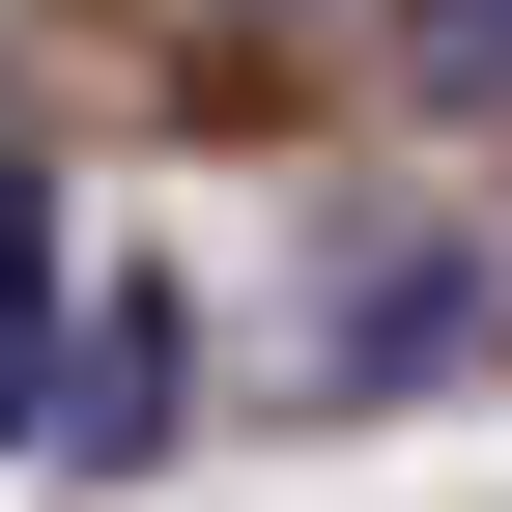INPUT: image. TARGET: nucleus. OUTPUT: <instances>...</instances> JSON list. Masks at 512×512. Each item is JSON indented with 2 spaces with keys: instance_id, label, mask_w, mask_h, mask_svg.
Listing matches in <instances>:
<instances>
[{
  "instance_id": "obj_1",
  "label": "nucleus",
  "mask_w": 512,
  "mask_h": 512,
  "mask_svg": "<svg viewBox=\"0 0 512 512\" xmlns=\"http://www.w3.org/2000/svg\"><path fill=\"white\" fill-rule=\"evenodd\" d=\"M399 86L427 114H512V0H399Z\"/></svg>"
}]
</instances>
